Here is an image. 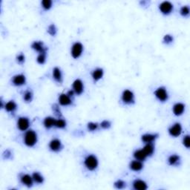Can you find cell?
<instances>
[{
  "label": "cell",
  "instance_id": "1",
  "mask_svg": "<svg viewBox=\"0 0 190 190\" xmlns=\"http://www.w3.org/2000/svg\"><path fill=\"white\" fill-rule=\"evenodd\" d=\"M24 142L26 146L29 147H33L37 142V134L33 130H29L25 133L24 137Z\"/></svg>",
  "mask_w": 190,
  "mask_h": 190
},
{
  "label": "cell",
  "instance_id": "2",
  "mask_svg": "<svg viewBox=\"0 0 190 190\" xmlns=\"http://www.w3.org/2000/svg\"><path fill=\"white\" fill-rule=\"evenodd\" d=\"M85 167L90 171H93L97 169V166H98V160H97V157L93 155H88L85 159Z\"/></svg>",
  "mask_w": 190,
  "mask_h": 190
},
{
  "label": "cell",
  "instance_id": "3",
  "mask_svg": "<svg viewBox=\"0 0 190 190\" xmlns=\"http://www.w3.org/2000/svg\"><path fill=\"white\" fill-rule=\"evenodd\" d=\"M82 51H83V46L80 43H75L73 45L71 48V55L73 58L77 59L82 54Z\"/></svg>",
  "mask_w": 190,
  "mask_h": 190
},
{
  "label": "cell",
  "instance_id": "4",
  "mask_svg": "<svg viewBox=\"0 0 190 190\" xmlns=\"http://www.w3.org/2000/svg\"><path fill=\"white\" fill-rule=\"evenodd\" d=\"M155 97L158 99L160 101L165 102L168 100V93H167L166 90L165 88L160 87L157 89L155 92Z\"/></svg>",
  "mask_w": 190,
  "mask_h": 190
},
{
  "label": "cell",
  "instance_id": "5",
  "mask_svg": "<svg viewBox=\"0 0 190 190\" xmlns=\"http://www.w3.org/2000/svg\"><path fill=\"white\" fill-rule=\"evenodd\" d=\"M122 100L126 104L134 103V95L133 92L129 90H125L122 94Z\"/></svg>",
  "mask_w": 190,
  "mask_h": 190
},
{
  "label": "cell",
  "instance_id": "6",
  "mask_svg": "<svg viewBox=\"0 0 190 190\" xmlns=\"http://www.w3.org/2000/svg\"><path fill=\"white\" fill-rule=\"evenodd\" d=\"M30 126V121L27 118L22 117L19 118L17 121V127L20 131H26Z\"/></svg>",
  "mask_w": 190,
  "mask_h": 190
},
{
  "label": "cell",
  "instance_id": "7",
  "mask_svg": "<svg viewBox=\"0 0 190 190\" xmlns=\"http://www.w3.org/2000/svg\"><path fill=\"white\" fill-rule=\"evenodd\" d=\"M182 132V127H181V125L180 123H175L172 126L169 128V133L170 135L172 137H177L178 136L181 135Z\"/></svg>",
  "mask_w": 190,
  "mask_h": 190
},
{
  "label": "cell",
  "instance_id": "8",
  "mask_svg": "<svg viewBox=\"0 0 190 190\" xmlns=\"http://www.w3.org/2000/svg\"><path fill=\"white\" fill-rule=\"evenodd\" d=\"M159 8L163 14H169L172 11L173 5L169 2H163L160 5Z\"/></svg>",
  "mask_w": 190,
  "mask_h": 190
},
{
  "label": "cell",
  "instance_id": "9",
  "mask_svg": "<svg viewBox=\"0 0 190 190\" xmlns=\"http://www.w3.org/2000/svg\"><path fill=\"white\" fill-rule=\"evenodd\" d=\"M73 89H74V92L78 95H81L83 92L84 85L80 79H77L74 81V83H73Z\"/></svg>",
  "mask_w": 190,
  "mask_h": 190
},
{
  "label": "cell",
  "instance_id": "10",
  "mask_svg": "<svg viewBox=\"0 0 190 190\" xmlns=\"http://www.w3.org/2000/svg\"><path fill=\"white\" fill-rule=\"evenodd\" d=\"M26 79L25 75L23 74H17V75L14 76L13 78V83L17 86H20V85L25 84Z\"/></svg>",
  "mask_w": 190,
  "mask_h": 190
},
{
  "label": "cell",
  "instance_id": "11",
  "mask_svg": "<svg viewBox=\"0 0 190 190\" xmlns=\"http://www.w3.org/2000/svg\"><path fill=\"white\" fill-rule=\"evenodd\" d=\"M20 181L21 183L25 186H27V187H31L32 185H33L34 179L33 177L30 176L29 175H23L21 177Z\"/></svg>",
  "mask_w": 190,
  "mask_h": 190
},
{
  "label": "cell",
  "instance_id": "12",
  "mask_svg": "<svg viewBox=\"0 0 190 190\" xmlns=\"http://www.w3.org/2000/svg\"><path fill=\"white\" fill-rule=\"evenodd\" d=\"M133 188L136 190H146L148 186L147 183L142 180H135L133 182Z\"/></svg>",
  "mask_w": 190,
  "mask_h": 190
},
{
  "label": "cell",
  "instance_id": "13",
  "mask_svg": "<svg viewBox=\"0 0 190 190\" xmlns=\"http://www.w3.org/2000/svg\"><path fill=\"white\" fill-rule=\"evenodd\" d=\"M49 147L53 152H58V151L60 150L62 148L61 141L58 139L52 140L49 143Z\"/></svg>",
  "mask_w": 190,
  "mask_h": 190
},
{
  "label": "cell",
  "instance_id": "14",
  "mask_svg": "<svg viewBox=\"0 0 190 190\" xmlns=\"http://www.w3.org/2000/svg\"><path fill=\"white\" fill-rule=\"evenodd\" d=\"M31 48H33L34 50L37 51L39 53H45L47 51V48L45 47H44L43 43L42 42L40 41H37L34 42L33 44L31 45Z\"/></svg>",
  "mask_w": 190,
  "mask_h": 190
},
{
  "label": "cell",
  "instance_id": "15",
  "mask_svg": "<svg viewBox=\"0 0 190 190\" xmlns=\"http://www.w3.org/2000/svg\"><path fill=\"white\" fill-rule=\"evenodd\" d=\"M185 110V105L181 103H178L173 106V113L176 116H180Z\"/></svg>",
  "mask_w": 190,
  "mask_h": 190
},
{
  "label": "cell",
  "instance_id": "16",
  "mask_svg": "<svg viewBox=\"0 0 190 190\" xmlns=\"http://www.w3.org/2000/svg\"><path fill=\"white\" fill-rule=\"evenodd\" d=\"M157 137H158L157 134H146L142 136V140L146 143H152V142H154Z\"/></svg>",
  "mask_w": 190,
  "mask_h": 190
},
{
  "label": "cell",
  "instance_id": "17",
  "mask_svg": "<svg viewBox=\"0 0 190 190\" xmlns=\"http://www.w3.org/2000/svg\"><path fill=\"white\" fill-rule=\"evenodd\" d=\"M59 103L62 105H69L72 103V100L70 98V96L65 94H62L59 97Z\"/></svg>",
  "mask_w": 190,
  "mask_h": 190
},
{
  "label": "cell",
  "instance_id": "18",
  "mask_svg": "<svg viewBox=\"0 0 190 190\" xmlns=\"http://www.w3.org/2000/svg\"><path fill=\"white\" fill-rule=\"evenodd\" d=\"M143 168V163L140 160H133L130 163V169L134 172L140 171V170H142Z\"/></svg>",
  "mask_w": 190,
  "mask_h": 190
},
{
  "label": "cell",
  "instance_id": "19",
  "mask_svg": "<svg viewBox=\"0 0 190 190\" xmlns=\"http://www.w3.org/2000/svg\"><path fill=\"white\" fill-rule=\"evenodd\" d=\"M134 157L136 160H140V161H143V160H145L147 159L148 156L144 152V151L143 149H140V150H137L134 152Z\"/></svg>",
  "mask_w": 190,
  "mask_h": 190
},
{
  "label": "cell",
  "instance_id": "20",
  "mask_svg": "<svg viewBox=\"0 0 190 190\" xmlns=\"http://www.w3.org/2000/svg\"><path fill=\"white\" fill-rule=\"evenodd\" d=\"M53 77L55 80L58 82H62L63 81V74H62L61 70L59 68L56 67L53 69Z\"/></svg>",
  "mask_w": 190,
  "mask_h": 190
},
{
  "label": "cell",
  "instance_id": "21",
  "mask_svg": "<svg viewBox=\"0 0 190 190\" xmlns=\"http://www.w3.org/2000/svg\"><path fill=\"white\" fill-rule=\"evenodd\" d=\"M56 121V120L51 118V117H48V118H46L44 120V126H45V127L46 128V129H50L52 126H55Z\"/></svg>",
  "mask_w": 190,
  "mask_h": 190
},
{
  "label": "cell",
  "instance_id": "22",
  "mask_svg": "<svg viewBox=\"0 0 190 190\" xmlns=\"http://www.w3.org/2000/svg\"><path fill=\"white\" fill-rule=\"evenodd\" d=\"M103 70L102 69H97L92 72V77L94 80L98 81L103 77Z\"/></svg>",
  "mask_w": 190,
  "mask_h": 190
},
{
  "label": "cell",
  "instance_id": "23",
  "mask_svg": "<svg viewBox=\"0 0 190 190\" xmlns=\"http://www.w3.org/2000/svg\"><path fill=\"white\" fill-rule=\"evenodd\" d=\"M17 104H16L15 102L13 101V100L8 102V103L5 104V110L7 111H8V112H13V111H14L17 109Z\"/></svg>",
  "mask_w": 190,
  "mask_h": 190
},
{
  "label": "cell",
  "instance_id": "24",
  "mask_svg": "<svg viewBox=\"0 0 190 190\" xmlns=\"http://www.w3.org/2000/svg\"><path fill=\"white\" fill-rule=\"evenodd\" d=\"M143 150L144 151L147 156H151L152 154L154 153V151H155V147H154L153 144L152 143H147L145 146Z\"/></svg>",
  "mask_w": 190,
  "mask_h": 190
},
{
  "label": "cell",
  "instance_id": "25",
  "mask_svg": "<svg viewBox=\"0 0 190 190\" xmlns=\"http://www.w3.org/2000/svg\"><path fill=\"white\" fill-rule=\"evenodd\" d=\"M180 161V156L177 155H172L170 156L168 159V162L169 165L175 166L178 164Z\"/></svg>",
  "mask_w": 190,
  "mask_h": 190
},
{
  "label": "cell",
  "instance_id": "26",
  "mask_svg": "<svg viewBox=\"0 0 190 190\" xmlns=\"http://www.w3.org/2000/svg\"><path fill=\"white\" fill-rule=\"evenodd\" d=\"M33 179L37 183H43L44 182V178L43 175L39 172H34L33 174Z\"/></svg>",
  "mask_w": 190,
  "mask_h": 190
},
{
  "label": "cell",
  "instance_id": "27",
  "mask_svg": "<svg viewBox=\"0 0 190 190\" xmlns=\"http://www.w3.org/2000/svg\"><path fill=\"white\" fill-rule=\"evenodd\" d=\"M114 187L118 189H124L126 187V182H124L122 180H118L114 183Z\"/></svg>",
  "mask_w": 190,
  "mask_h": 190
},
{
  "label": "cell",
  "instance_id": "28",
  "mask_svg": "<svg viewBox=\"0 0 190 190\" xmlns=\"http://www.w3.org/2000/svg\"><path fill=\"white\" fill-rule=\"evenodd\" d=\"M45 60H46V52L45 53H40L39 56H37V63L40 64H44L45 63Z\"/></svg>",
  "mask_w": 190,
  "mask_h": 190
},
{
  "label": "cell",
  "instance_id": "29",
  "mask_svg": "<svg viewBox=\"0 0 190 190\" xmlns=\"http://www.w3.org/2000/svg\"><path fill=\"white\" fill-rule=\"evenodd\" d=\"M23 98L25 100V102H31L32 100V98H33V94H32L31 92L30 91H27V92H25L23 96Z\"/></svg>",
  "mask_w": 190,
  "mask_h": 190
},
{
  "label": "cell",
  "instance_id": "30",
  "mask_svg": "<svg viewBox=\"0 0 190 190\" xmlns=\"http://www.w3.org/2000/svg\"><path fill=\"white\" fill-rule=\"evenodd\" d=\"M55 126L57 128H60V129H63V128H65L66 126V122L63 119L57 120V121H56Z\"/></svg>",
  "mask_w": 190,
  "mask_h": 190
},
{
  "label": "cell",
  "instance_id": "31",
  "mask_svg": "<svg viewBox=\"0 0 190 190\" xmlns=\"http://www.w3.org/2000/svg\"><path fill=\"white\" fill-rule=\"evenodd\" d=\"M42 5H43V7L44 9L49 10L51 8L52 2L51 0H43V1L42 2Z\"/></svg>",
  "mask_w": 190,
  "mask_h": 190
},
{
  "label": "cell",
  "instance_id": "32",
  "mask_svg": "<svg viewBox=\"0 0 190 190\" xmlns=\"http://www.w3.org/2000/svg\"><path fill=\"white\" fill-rule=\"evenodd\" d=\"M48 34H49L50 35L53 36H53L56 35V26L53 25V24H52V25H50L49 27H48Z\"/></svg>",
  "mask_w": 190,
  "mask_h": 190
},
{
  "label": "cell",
  "instance_id": "33",
  "mask_svg": "<svg viewBox=\"0 0 190 190\" xmlns=\"http://www.w3.org/2000/svg\"><path fill=\"white\" fill-rule=\"evenodd\" d=\"M181 14L183 17H187L189 14V8L188 6H183L181 9Z\"/></svg>",
  "mask_w": 190,
  "mask_h": 190
},
{
  "label": "cell",
  "instance_id": "34",
  "mask_svg": "<svg viewBox=\"0 0 190 190\" xmlns=\"http://www.w3.org/2000/svg\"><path fill=\"white\" fill-rule=\"evenodd\" d=\"M98 128V124L97 123H89L88 124V129L91 131H95Z\"/></svg>",
  "mask_w": 190,
  "mask_h": 190
},
{
  "label": "cell",
  "instance_id": "35",
  "mask_svg": "<svg viewBox=\"0 0 190 190\" xmlns=\"http://www.w3.org/2000/svg\"><path fill=\"white\" fill-rule=\"evenodd\" d=\"M183 144L184 145V147H186L187 149H189L190 147V140H189V136L186 135L183 139Z\"/></svg>",
  "mask_w": 190,
  "mask_h": 190
},
{
  "label": "cell",
  "instance_id": "36",
  "mask_svg": "<svg viewBox=\"0 0 190 190\" xmlns=\"http://www.w3.org/2000/svg\"><path fill=\"white\" fill-rule=\"evenodd\" d=\"M100 126H101L103 129H107L111 126V123L108 121H103L101 123H100Z\"/></svg>",
  "mask_w": 190,
  "mask_h": 190
},
{
  "label": "cell",
  "instance_id": "37",
  "mask_svg": "<svg viewBox=\"0 0 190 190\" xmlns=\"http://www.w3.org/2000/svg\"><path fill=\"white\" fill-rule=\"evenodd\" d=\"M173 41V37H172L171 35H166L164 37V38H163V42H164V43H166V44H169L171 43H172Z\"/></svg>",
  "mask_w": 190,
  "mask_h": 190
},
{
  "label": "cell",
  "instance_id": "38",
  "mask_svg": "<svg viewBox=\"0 0 190 190\" xmlns=\"http://www.w3.org/2000/svg\"><path fill=\"white\" fill-rule=\"evenodd\" d=\"M17 60L18 63H20V64H22V63L25 62V56H24V54H22V53H20V54H19L17 56Z\"/></svg>",
  "mask_w": 190,
  "mask_h": 190
},
{
  "label": "cell",
  "instance_id": "39",
  "mask_svg": "<svg viewBox=\"0 0 190 190\" xmlns=\"http://www.w3.org/2000/svg\"><path fill=\"white\" fill-rule=\"evenodd\" d=\"M53 110L54 111L55 114L57 115H61L60 114V110L59 107L57 106V105H53Z\"/></svg>",
  "mask_w": 190,
  "mask_h": 190
},
{
  "label": "cell",
  "instance_id": "40",
  "mask_svg": "<svg viewBox=\"0 0 190 190\" xmlns=\"http://www.w3.org/2000/svg\"><path fill=\"white\" fill-rule=\"evenodd\" d=\"M73 95H74V92H71V91H70V92H69V93H68V95L69 96H73Z\"/></svg>",
  "mask_w": 190,
  "mask_h": 190
}]
</instances>
